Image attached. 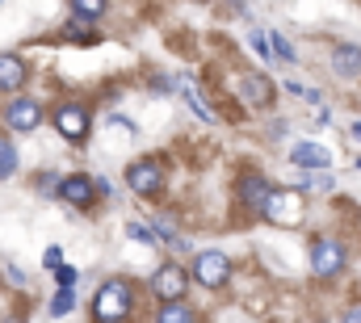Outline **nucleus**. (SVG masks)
I'll return each mask as SVG.
<instances>
[{"label":"nucleus","mask_w":361,"mask_h":323,"mask_svg":"<svg viewBox=\"0 0 361 323\" xmlns=\"http://www.w3.org/2000/svg\"><path fill=\"white\" fill-rule=\"evenodd\" d=\"M261 214L277 227H298L302 214H307V197L294 193V189H269L265 202H261Z\"/></svg>","instance_id":"nucleus-1"},{"label":"nucleus","mask_w":361,"mask_h":323,"mask_svg":"<svg viewBox=\"0 0 361 323\" xmlns=\"http://www.w3.org/2000/svg\"><path fill=\"white\" fill-rule=\"evenodd\" d=\"M92 315L101 323L126 319V315H130V286H126V281H105V286L97 290V298H92Z\"/></svg>","instance_id":"nucleus-2"},{"label":"nucleus","mask_w":361,"mask_h":323,"mask_svg":"<svg viewBox=\"0 0 361 323\" xmlns=\"http://www.w3.org/2000/svg\"><path fill=\"white\" fill-rule=\"evenodd\" d=\"M193 277H197L206 290H214V286H223V281L231 277V264H227L223 252H197V260H193Z\"/></svg>","instance_id":"nucleus-3"},{"label":"nucleus","mask_w":361,"mask_h":323,"mask_svg":"<svg viewBox=\"0 0 361 323\" xmlns=\"http://www.w3.org/2000/svg\"><path fill=\"white\" fill-rule=\"evenodd\" d=\"M126 185H130L139 197H147V193H160L164 172H160V164L156 160H135L130 168H126Z\"/></svg>","instance_id":"nucleus-4"},{"label":"nucleus","mask_w":361,"mask_h":323,"mask_svg":"<svg viewBox=\"0 0 361 323\" xmlns=\"http://www.w3.org/2000/svg\"><path fill=\"white\" fill-rule=\"evenodd\" d=\"M341 264H345V248L336 240H315L311 248V273L315 277H332V273H341Z\"/></svg>","instance_id":"nucleus-5"},{"label":"nucleus","mask_w":361,"mask_h":323,"mask_svg":"<svg viewBox=\"0 0 361 323\" xmlns=\"http://www.w3.org/2000/svg\"><path fill=\"white\" fill-rule=\"evenodd\" d=\"M8 126L13 130H34L38 122H42V105L34 101V97H13V105H8Z\"/></svg>","instance_id":"nucleus-6"},{"label":"nucleus","mask_w":361,"mask_h":323,"mask_svg":"<svg viewBox=\"0 0 361 323\" xmlns=\"http://www.w3.org/2000/svg\"><path fill=\"white\" fill-rule=\"evenodd\" d=\"M55 130L63 135V139H85L89 135V114L80 109V105H59V114H55Z\"/></svg>","instance_id":"nucleus-7"},{"label":"nucleus","mask_w":361,"mask_h":323,"mask_svg":"<svg viewBox=\"0 0 361 323\" xmlns=\"http://www.w3.org/2000/svg\"><path fill=\"white\" fill-rule=\"evenodd\" d=\"M152 290L169 303V298H185V269L180 264H160L152 277Z\"/></svg>","instance_id":"nucleus-8"},{"label":"nucleus","mask_w":361,"mask_h":323,"mask_svg":"<svg viewBox=\"0 0 361 323\" xmlns=\"http://www.w3.org/2000/svg\"><path fill=\"white\" fill-rule=\"evenodd\" d=\"M332 72L341 80H361V51L357 47H336L332 51Z\"/></svg>","instance_id":"nucleus-9"},{"label":"nucleus","mask_w":361,"mask_h":323,"mask_svg":"<svg viewBox=\"0 0 361 323\" xmlns=\"http://www.w3.org/2000/svg\"><path fill=\"white\" fill-rule=\"evenodd\" d=\"M240 92H244V101H248V105H257V109L273 101V84L265 80L261 72H248V76L240 80Z\"/></svg>","instance_id":"nucleus-10"},{"label":"nucleus","mask_w":361,"mask_h":323,"mask_svg":"<svg viewBox=\"0 0 361 323\" xmlns=\"http://www.w3.org/2000/svg\"><path fill=\"white\" fill-rule=\"evenodd\" d=\"M290 164H298V168H328L332 156H328V147H319V143H298L294 152H290Z\"/></svg>","instance_id":"nucleus-11"},{"label":"nucleus","mask_w":361,"mask_h":323,"mask_svg":"<svg viewBox=\"0 0 361 323\" xmlns=\"http://www.w3.org/2000/svg\"><path fill=\"white\" fill-rule=\"evenodd\" d=\"M59 197H63L68 206H89L92 202V181L89 176H68V181H59Z\"/></svg>","instance_id":"nucleus-12"},{"label":"nucleus","mask_w":361,"mask_h":323,"mask_svg":"<svg viewBox=\"0 0 361 323\" xmlns=\"http://www.w3.org/2000/svg\"><path fill=\"white\" fill-rule=\"evenodd\" d=\"M25 84V63L17 55H0V92H17Z\"/></svg>","instance_id":"nucleus-13"},{"label":"nucleus","mask_w":361,"mask_h":323,"mask_svg":"<svg viewBox=\"0 0 361 323\" xmlns=\"http://www.w3.org/2000/svg\"><path fill=\"white\" fill-rule=\"evenodd\" d=\"M180 88H185V97H189V105L197 109V118H202V122H214V109H206V101H202V92H197V84L189 80V76H180Z\"/></svg>","instance_id":"nucleus-14"},{"label":"nucleus","mask_w":361,"mask_h":323,"mask_svg":"<svg viewBox=\"0 0 361 323\" xmlns=\"http://www.w3.org/2000/svg\"><path fill=\"white\" fill-rule=\"evenodd\" d=\"M265 193H269V185H265L261 176H248V181H244V202H248L252 210H261V202H265Z\"/></svg>","instance_id":"nucleus-15"},{"label":"nucleus","mask_w":361,"mask_h":323,"mask_svg":"<svg viewBox=\"0 0 361 323\" xmlns=\"http://www.w3.org/2000/svg\"><path fill=\"white\" fill-rule=\"evenodd\" d=\"M160 319L164 323H189L193 319V311H189V307H185V303H177V298H169V303H164V311H160Z\"/></svg>","instance_id":"nucleus-16"},{"label":"nucleus","mask_w":361,"mask_h":323,"mask_svg":"<svg viewBox=\"0 0 361 323\" xmlns=\"http://www.w3.org/2000/svg\"><path fill=\"white\" fill-rule=\"evenodd\" d=\"M76 307V294H72V286H59V294H55V303H51V315H68Z\"/></svg>","instance_id":"nucleus-17"},{"label":"nucleus","mask_w":361,"mask_h":323,"mask_svg":"<svg viewBox=\"0 0 361 323\" xmlns=\"http://www.w3.org/2000/svg\"><path fill=\"white\" fill-rule=\"evenodd\" d=\"M13 168H17V152H13V143H8V139H0V181H4V176H13Z\"/></svg>","instance_id":"nucleus-18"},{"label":"nucleus","mask_w":361,"mask_h":323,"mask_svg":"<svg viewBox=\"0 0 361 323\" xmlns=\"http://www.w3.org/2000/svg\"><path fill=\"white\" fill-rule=\"evenodd\" d=\"M273 55H277L281 63H294V47L281 38V30H273Z\"/></svg>","instance_id":"nucleus-19"},{"label":"nucleus","mask_w":361,"mask_h":323,"mask_svg":"<svg viewBox=\"0 0 361 323\" xmlns=\"http://www.w3.org/2000/svg\"><path fill=\"white\" fill-rule=\"evenodd\" d=\"M72 8H76L80 17H101V13H105V0H72Z\"/></svg>","instance_id":"nucleus-20"},{"label":"nucleus","mask_w":361,"mask_h":323,"mask_svg":"<svg viewBox=\"0 0 361 323\" xmlns=\"http://www.w3.org/2000/svg\"><path fill=\"white\" fill-rule=\"evenodd\" d=\"M126 236H130V240H139V243H156V231H152V227H143V223H126Z\"/></svg>","instance_id":"nucleus-21"},{"label":"nucleus","mask_w":361,"mask_h":323,"mask_svg":"<svg viewBox=\"0 0 361 323\" xmlns=\"http://www.w3.org/2000/svg\"><path fill=\"white\" fill-rule=\"evenodd\" d=\"M59 269V286H76V269H68V264H55Z\"/></svg>","instance_id":"nucleus-22"},{"label":"nucleus","mask_w":361,"mask_h":323,"mask_svg":"<svg viewBox=\"0 0 361 323\" xmlns=\"http://www.w3.org/2000/svg\"><path fill=\"white\" fill-rule=\"evenodd\" d=\"M42 260H47V269H55V264L63 260V252H59V248H47V256H42Z\"/></svg>","instance_id":"nucleus-23"},{"label":"nucleus","mask_w":361,"mask_h":323,"mask_svg":"<svg viewBox=\"0 0 361 323\" xmlns=\"http://www.w3.org/2000/svg\"><path fill=\"white\" fill-rule=\"evenodd\" d=\"M252 47H257V55H269V42H265L261 34H252Z\"/></svg>","instance_id":"nucleus-24"},{"label":"nucleus","mask_w":361,"mask_h":323,"mask_svg":"<svg viewBox=\"0 0 361 323\" xmlns=\"http://www.w3.org/2000/svg\"><path fill=\"white\" fill-rule=\"evenodd\" d=\"M349 130H353V139H357V143H361V122H353V126H349Z\"/></svg>","instance_id":"nucleus-25"},{"label":"nucleus","mask_w":361,"mask_h":323,"mask_svg":"<svg viewBox=\"0 0 361 323\" xmlns=\"http://www.w3.org/2000/svg\"><path fill=\"white\" fill-rule=\"evenodd\" d=\"M349 319H361V307H349Z\"/></svg>","instance_id":"nucleus-26"}]
</instances>
